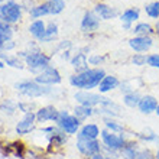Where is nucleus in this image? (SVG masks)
Returning a JSON list of instances; mask_svg holds the SVG:
<instances>
[{
  "instance_id": "obj_1",
  "label": "nucleus",
  "mask_w": 159,
  "mask_h": 159,
  "mask_svg": "<svg viewBox=\"0 0 159 159\" xmlns=\"http://www.w3.org/2000/svg\"><path fill=\"white\" fill-rule=\"evenodd\" d=\"M107 75L104 68H90L87 71L80 72V74H71L68 78L70 85L77 90H85V91H93L94 88L100 85L101 80Z\"/></svg>"
},
{
  "instance_id": "obj_2",
  "label": "nucleus",
  "mask_w": 159,
  "mask_h": 159,
  "mask_svg": "<svg viewBox=\"0 0 159 159\" xmlns=\"http://www.w3.org/2000/svg\"><path fill=\"white\" fill-rule=\"evenodd\" d=\"M13 88H15L20 96L29 97V98H38V97H43V96H51V94L55 91L54 87H51V85H42V84L36 83L35 78L16 81V83L13 84Z\"/></svg>"
},
{
  "instance_id": "obj_3",
  "label": "nucleus",
  "mask_w": 159,
  "mask_h": 159,
  "mask_svg": "<svg viewBox=\"0 0 159 159\" xmlns=\"http://www.w3.org/2000/svg\"><path fill=\"white\" fill-rule=\"evenodd\" d=\"M100 140L103 145V152L106 155H120V151L126 145L129 139L126 138V133H113L107 129H101Z\"/></svg>"
},
{
  "instance_id": "obj_4",
  "label": "nucleus",
  "mask_w": 159,
  "mask_h": 159,
  "mask_svg": "<svg viewBox=\"0 0 159 159\" xmlns=\"http://www.w3.org/2000/svg\"><path fill=\"white\" fill-rule=\"evenodd\" d=\"M51 59H52V55L45 54L41 49H34V51L26 49V57L23 59V62H25L26 68L32 74L38 75V74H41L43 70H46L51 65Z\"/></svg>"
},
{
  "instance_id": "obj_5",
  "label": "nucleus",
  "mask_w": 159,
  "mask_h": 159,
  "mask_svg": "<svg viewBox=\"0 0 159 159\" xmlns=\"http://www.w3.org/2000/svg\"><path fill=\"white\" fill-rule=\"evenodd\" d=\"M23 16V6L16 0H7L6 3L0 4V20L9 25H16L22 20Z\"/></svg>"
},
{
  "instance_id": "obj_6",
  "label": "nucleus",
  "mask_w": 159,
  "mask_h": 159,
  "mask_svg": "<svg viewBox=\"0 0 159 159\" xmlns=\"http://www.w3.org/2000/svg\"><path fill=\"white\" fill-rule=\"evenodd\" d=\"M55 125L58 126L62 132H65L68 136H74V134L77 136V133L80 132L81 126H83V121H80L70 110L62 109L59 110L58 120H57Z\"/></svg>"
},
{
  "instance_id": "obj_7",
  "label": "nucleus",
  "mask_w": 159,
  "mask_h": 159,
  "mask_svg": "<svg viewBox=\"0 0 159 159\" xmlns=\"http://www.w3.org/2000/svg\"><path fill=\"white\" fill-rule=\"evenodd\" d=\"M68 139H70V136L57 126L54 132L46 136V146L43 149L45 155H52V153H57V152H62L64 146L68 143Z\"/></svg>"
},
{
  "instance_id": "obj_8",
  "label": "nucleus",
  "mask_w": 159,
  "mask_h": 159,
  "mask_svg": "<svg viewBox=\"0 0 159 159\" xmlns=\"http://www.w3.org/2000/svg\"><path fill=\"white\" fill-rule=\"evenodd\" d=\"M107 97L100 94V93L94 91H85V90H77L74 93V100L77 101V104L87 106V107H93L96 109L98 106H101L106 101Z\"/></svg>"
},
{
  "instance_id": "obj_9",
  "label": "nucleus",
  "mask_w": 159,
  "mask_h": 159,
  "mask_svg": "<svg viewBox=\"0 0 159 159\" xmlns=\"http://www.w3.org/2000/svg\"><path fill=\"white\" fill-rule=\"evenodd\" d=\"M36 125H38V121H36V114H35V111L25 113L16 121V125H15V133H16L19 138L28 136V134H30L36 129Z\"/></svg>"
},
{
  "instance_id": "obj_10",
  "label": "nucleus",
  "mask_w": 159,
  "mask_h": 159,
  "mask_svg": "<svg viewBox=\"0 0 159 159\" xmlns=\"http://www.w3.org/2000/svg\"><path fill=\"white\" fill-rule=\"evenodd\" d=\"M75 148L78 153L84 159H90L96 153L103 152V145H101L100 139H97V140H81V139H77Z\"/></svg>"
},
{
  "instance_id": "obj_11",
  "label": "nucleus",
  "mask_w": 159,
  "mask_h": 159,
  "mask_svg": "<svg viewBox=\"0 0 159 159\" xmlns=\"http://www.w3.org/2000/svg\"><path fill=\"white\" fill-rule=\"evenodd\" d=\"M101 19L96 15L94 10H85L81 17V23H80V30L85 35H91L100 29Z\"/></svg>"
},
{
  "instance_id": "obj_12",
  "label": "nucleus",
  "mask_w": 159,
  "mask_h": 159,
  "mask_svg": "<svg viewBox=\"0 0 159 159\" xmlns=\"http://www.w3.org/2000/svg\"><path fill=\"white\" fill-rule=\"evenodd\" d=\"M35 81L42 85H51V87H54V85H58V84L62 83V75H61V72L57 67H49L43 70L41 74L38 75H35Z\"/></svg>"
},
{
  "instance_id": "obj_13",
  "label": "nucleus",
  "mask_w": 159,
  "mask_h": 159,
  "mask_svg": "<svg viewBox=\"0 0 159 159\" xmlns=\"http://www.w3.org/2000/svg\"><path fill=\"white\" fill-rule=\"evenodd\" d=\"M94 114L101 116V119L103 117H114V119H117V117H120L121 116V106L117 104L116 101H113L111 98L107 97L103 104L94 109Z\"/></svg>"
},
{
  "instance_id": "obj_14",
  "label": "nucleus",
  "mask_w": 159,
  "mask_h": 159,
  "mask_svg": "<svg viewBox=\"0 0 159 159\" xmlns=\"http://www.w3.org/2000/svg\"><path fill=\"white\" fill-rule=\"evenodd\" d=\"M129 48L136 54H146L153 48V36H132L127 41Z\"/></svg>"
},
{
  "instance_id": "obj_15",
  "label": "nucleus",
  "mask_w": 159,
  "mask_h": 159,
  "mask_svg": "<svg viewBox=\"0 0 159 159\" xmlns=\"http://www.w3.org/2000/svg\"><path fill=\"white\" fill-rule=\"evenodd\" d=\"M88 51H90V48H84L83 51H80V52L72 55L71 61H70V65L74 70V74H80V72H84L91 68L88 65V55L85 54Z\"/></svg>"
},
{
  "instance_id": "obj_16",
  "label": "nucleus",
  "mask_w": 159,
  "mask_h": 159,
  "mask_svg": "<svg viewBox=\"0 0 159 159\" xmlns=\"http://www.w3.org/2000/svg\"><path fill=\"white\" fill-rule=\"evenodd\" d=\"M36 121L38 123H46V121H54L57 123L58 120V116H59V110L55 107L54 104H46V106H42L39 107L36 111Z\"/></svg>"
},
{
  "instance_id": "obj_17",
  "label": "nucleus",
  "mask_w": 159,
  "mask_h": 159,
  "mask_svg": "<svg viewBox=\"0 0 159 159\" xmlns=\"http://www.w3.org/2000/svg\"><path fill=\"white\" fill-rule=\"evenodd\" d=\"M93 10L96 12V15L100 17L101 20H111V19H116V17L120 16V12H119L117 9L104 3V2H97L94 4Z\"/></svg>"
},
{
  "instance_id": "obj_18",
  "label": "nucleus",
  "mask_w": 159,
  "mask_h": 159,
  "mask_svg": "<svg viewBox=\"0 0 159 159\" xmlns=\"http://www.w3.org/2000/svg\"><path fill=\"white\" fill-rule=\"evenodd\" d=\"M100 133L101 129L97 123H83L80 132L77 133V139H81V140H97L100 139Z\"/></svg>"
},
{
  "instance_id": "obj_19",
  "label": "nucleus",
  "mask_w": 159,
  "mask_h": 159,
  "mask_svg": "<svg viewBox=\"0 0 159 159\" xmlns=\"http://www.w3.org/2000/svg\"><path fill=\"white\" fill-rule=\"evenodd\" d=\"M158 104H159V101L155 96H152V94H143L140 101H139L138 110L142 114H146L148 116V114L155 113L156 109H158Z\"/></svg>"
},
{
  "instance_id": "obj_20",
  "label": "nucleus",
  "mask_w": 159,
  "mask_h": 159,
  "mask_svg": "<svg viewBox=\"0 0 159 159\" xmlns=\"http://www.w3.org/2000/svg\"><path fill=\"white\" fill-rule=\"evenodd\" d=\"M120 83H121V81L116 75H113V74H107L104 78L101 80L100 85L97 87V91L104 96V94H107V93L117 90V88L120 87Z\"/></svg>"
},
{
  "instance_id": "obj_21",
  "label": "nucleus",
  "mask_w": 159,
  "mask_h": 159,
  "mask_svg": "<svg viewBox=\"0 0 159 159\" xmlns=\"http://www.w3.org/2000/svg\"><path fill=\"white\" fill-rule=\"evenodd\" d=\"M140 151V142L136 139H129L123 149L120 151V158L121 159H134L138 152Z\"/></svg>"
},
{
  "instance_id": "obj_22",
  "label": "nucleus",
  "mask_w": 159,
  "mask_h": 159,
  "mask_svg": "<svg viewBox=\"0 0 159 159\" xmlns=\"http://www.w3.org/2000/svg\"><path fill=\"white\" fill-rule=\"evenodd\" d=\"M9 151H10V156L15 159H25L26 152H28V146L25 145L23 140L16 139V140H10L9 142Z\"/></svg>"
},
{
  "instance_id": "obj_23",
  "label": "nucleus",
  "mask_w": 159,
  "mask_h": 159,
  "mask_svg": "<svg viewBox=\"0 0 159 159\" xmlns=\"http://www.w3.org/2000/svg\"><path fill=\"white\" fill-rule=\"evenodd\" d=\"M58 35H59V28L57 25V22L51 20L46 23V30H45V35L39 39V43H51V42H55L58 39Z\"/></svg>"
},
{
  "instance_id": "obj_24",
  "label": "nucleus",
  "mask_w": 159,
  "mask_h": 159,
  "mask_svg": "<svg viewBox=\"0 0 159 159\" xmlns=\"http://www.w3.org/2000/svg\"><path fill=\"white\" fill-rule=\"evenodd\" d=\"M119 19H120L121 23H130V25H134V23H138L139 19H140V9L139 7L125 9V10L120 13Z\"/></svg>"
},
{
  "instance_id": "obj_25",
  "label": "nucleus",
  "mask_w": 159,
  "mask_h": 159,
  "mask_svg": "<svg viewBox=\"0 0 159 159\" xmlns=\"http://www.w3.org/2000/svg\"><path fill=\"white\" fill-rule=\"evenodd\" d=\"M132 34H133V36H153L155 28L149 22H138L133 25Z\"/></svg>"
},
{
  "instance_id": "obj_26",
  "label": "nucleus",
  "mask_w": 159,
  "mask_h": 159,
  "mask_svg": "<svg viewBox=\"0 0 159 159\" xmlns=\"http://www.w3.org/2000/svg\"><path fill=\"white\" fill-rule=\"evenodd\" d=\"M45 30H46V23L42 20V19L32 20V22H30V25H29V28H28L29 35L34 39H36V41H39V39L45 35Z\"/></svg>"
},
{
  "instance_id": "obj_27",
  "label": "nucleus",
  "mask_w": 159,
  "mask_h": 159,
  "mask_svg": "<svg viewBox=\"0 0 159 159\" xmlns=\"http://www.w3.org/2000/svg\"><path fill=\"white\" fill-rule=\"evenodd\" d=\"M0 61H3L4 65L12 67L15 70H23L25 68L23 59H20L17 55H10V54H6V52H0Z\"/></svg>"
},
{
  "instance_id": "obj_28",
  "label": "nucleus",
  "mask_w": 159,
  "mask_h": 159,
  "mask_svg": "<svg viewBox=\"0 0 159 159\" xmlns=\"http://www.w3.org/2000/svg\"><path fill=\"white\" fill-rule=\"evenodd\" d=\"M28 15H29V17L34 19V20H38L41 17L49 15L48 3H46V2H42V3H38V4H35V6H32V7L28 10Z\"/></svg>"
},
{
  "instance_id": "obj_29",
  "label": "nucleus",
  "mask_w": 159,
  "mask_h": 159,
  "mask_svg": "<svg viewBox=\"0 0 159 159\" xmlns=\"http://www.w3.org/2000/svg\"><path fill=\"white\" fill-rule=\"evenodd\" d=\"M103 125H104V129L113 132V133H126V126L119 121L117 119L114 117H103Z\"/></svg>"
},
{
  "instance_id": "obj_30",
  "label": "nucleus",
  "mask_w": 159,
  "mask_h": 159,
  "mask_svg": "<svg viewBox=\"0 0 159 159\" xmlns=\"http://www.w3.org/2000/svg\"><path fill=\"white\" fill-rule=\"evenodd\" d=\"M72 114L78 119L80 121H85L88 120L90 117L94 116V109L93 107H87V106H81V104H77L74 109H72Z\"/></svg>"
},
{
  "instance_id": "obj_31",
  "label": "nucleus",
  "mask_w": 159,
  "mask_h": 159,
  "mask_svg": "<svg viewBox=\"0 0 159 159\" xmlns=\"http://www.w3.org/2000/svg\"><path fill=\"white\" fill-rule=\"evenodd\" d=\"M17 109V101H15L13 98H3V100L0 101V113L4 114V116H13V114L16 113Z\"/></svg>"
},
{
  "instance_id": "obj_32",
  "label": "nucleus",
  "mask_w": 159,
  "mask_h": 159,
  "mask_svg": "<svg viewBox=\"0 0 159 159\" xmlns=\"http://www.w3.org/2000/svg\"><path fill=\"white\" fill-rule=\"evenodd\" d=\"M13 34H15L13 26L0 20V51H2V46L4 45V42L10 41L13 38Z\"/></svg>"
},
{
  "instance_id": "obj_33",
  "label": "nucleus",
  "mask_w": 159,
  "mask_h": 159,
  "mask_svg": "<svg viewBox=\"0 0 159 159\" xmlns=\"http://www.w3.org/2000/svg\"><path fill=\"white\" fill-rule=\"evenodd\" d=\"M134 138H136V140H139V142H145V143L158 142L159 143V136L151 129H145V130H142V132L134 133Z\"/></svg>"
},
{
  "instance_id": "obj_34",
  "label": "nucleus",
  "mask_w": 159,
  "mask_h": 159,
  "mask_svg": "<svg viewBox=\"0 0 159 159\" xmlns=\"http://www.w3.org/2000/svg\"><path fill=\"white\" fill-rule=\"evenodd\" d=\"M140 98H142V94L139 91L127 93V94H123V104L127 109H138Z\"/></svg>"
},
{
  "instance_id": "obj_35",
  "label": "nucleus",
  "mask_w": 159,
  "mask_h": 159,
  "mask_svg": "<svg viewBox=\"0 0 159 159\" xmlns=\"http://www.w3.org/2000/svg\"><path fill=\"white\" fill-rule=\"evenodd\" d=\"M46 3H48V7H49V15H52V16H57L59 13H62L67 7L65 0H46Z\"/></svg>"
},
{
  "instance_id": "obj_36",
  "label": "nucleus",
  "mask_w": 159,
  "mask_h": 159,
  "mask_svg": "<svg viewBox=\"0 0 159 159\" xmlns=\"http://www.w3.org/2000/svg\"><path fill=\"white\" fill-rule=\"evenodd\" d=\"M143 10H145L148 17L158 20L159 19V0H153L151 3H146L145 7H143Z\"/></svg>"
},
{
  "instance_id": "obj_37",
  "label": "nucleus",
  "mask_w": 159,
  "mask_h": 159,
  "mask_svg": "<svg viewBox=\"0 0 159 159\" xmlns=\"http://www.w3.org/2000/svg\"><path fill=\"white\" fill-rule=\"evenodd\" d=\"M107 57L103 54H91L88 55V65H93V68H100V65L104 64Z\"/></svg>"
},
{
  "instance_id": "obj_38",
  "label": "nucleus",
  "mask_w": 159,
  "mask_h": 159,
  "mask_svg": "<svg viewBox=\"0 0 159 159\" xmlns=\"http://www.w3.org/2000/svg\"><path fill=\"white\" fill-rule=\"evenodd\" d=\"M17 109L22 113H30V111H36V103L35 101H17Z\"/></svg>"
},
{
  "instance_id": "obj_39",
  "label": "nucleus",
  "mask_w": 159,
  "mask_h": 159,
  "mask_svg": "<svg viewBox=\"0 0 159 159\" xmlns=\"http://www.w3.org/2000/svg\"><path fill=\"white\" fill-rule=\"evenodd\" d=\"M134 159H156L155 156V151L152 148H140V151L138 152V155Z\"/></svg>"
},
{
  "instance_id": "obj_40",
  "label": "nucleus",
  "mask_w": 159,
  "mask_h": 159,
  "mask_svg": "<svg viewBox=\"0 0 159 159\" xmlns=\"http://www.w3.org/2000/svg\"><path fill=\"white\" fill-rule=\"evenodd\" d=\"M146 54H136L134 52L132 57H130V62L134 67H145L146 65Z\"/></svg>"
},
{
  "instance_id": "obj_41",
  "label": "nucleus",
  "mask_w": 159,
  "mask_h": 159,
  "mask_svg": "<svg viewBox=\"0 0 159 159\" xmlns=\"http://www.w3.org/2000/svg\"><path fill=\"white\" fill-rule=\"evenodd\" d=\"M134 80H127V81H121L120 83V91L121 94H127V93H133L138 91V88L134 87Z\"/></svg>"
},
{
  "instance_id": "obj_42",
  "label": "nucleus",
  "mask_w": 159,
  "mask_h": 159,
  "mask_svg": "<svg viewBox=\"0 0 159 159\" xmlns=\"http://www.w3.org/2000/svg\"><path fill=\"white\" fill-rule=\"evenodd\" d=\"M146 65L153 70H159V54H148L146 57Z\"/></svg>"
},
{
  "instance_id": "obj_43",
  "label": "nucleus",
  "mask_w": 159,
  "mask_h": 159,
  "mask_svg": "<svg viewBox=\"0 0 159 159\" xmlns=\"http://www.w3.org/2000/svg\"><path fill=\"white\" fill-rule=\"evenodd\" d=\"M71 41H61L58 42V45H57V51H61V52H64V51H70L71 49Z\"/></svg>"
},
{
  "instance_id": "obj_44",
  "label": "nucleus",
  "mask_w": 159,
  "mask_h": 159,
  "mask_svg": "<svg viewBox=\"0 0 159 159\" xmlns=\"http://www.w3.org/2000/svg\"><path fill=\"white\" fill-rule=\"evenodd\" d=\"M16 48V42L13 41V39H10V41L4 42V45L2 46V51L0 52H9V51H12Z\"/></svg>"
},
{
  "instance_id": "obj_45",
  "label": "nucleus",
  "mask_w": 159,
  "mask_h": 159,
  "mask_svg": "<svg viewBox=\"0 0 159 159\" xmlns=\"http://www.w3.org/2000/svg\"><path fill=\"white\" fill-rule=\"evenodd\" d=\"M46 159H67L62 155V152H57V153H52V155H46Z\"/></svg>"
},
{
  "instance_id": "obj_46",
  "label": "nucleus",
  "mask_w": 159,
  "mask_h": 159,
  "mask_svg": "<svg viewBox=\"0 0 159 159\" xmlns=\"http://www.w3.org/2000/svg\"><path fill=\"white\" fill-rule=\"evenodd\" d=\"M70 54H71L70 51H64V52H61V58H62L64 61H71L72 57Z\"/></svg>"
},
{
  "instance_id": "obj_47",
  "label": "nucleus",
  "mask_w": 159,
  "mask_h": 159,
  "mask_svg": "<svg viewBox=\"0 0 159 159\" xmlns=\"http://www.w3.org/2000/svg\"><path fill=\"white\" fill-rule=\"evenodd\" d=\"M121 29L123 30H130V32H132L133 25H130V23H121Z\"/></svg>"
},
{
  "instance_id": "obj_48",
  "label": "nucleus",
  "mask_w": 159,
  "mask_h": 159,
  "mask_svg": "<svg viewBox=\"0 0 159 159\" xmlns=\"http://www.w3.org/2000/svg\"><path fill=\"white\" fill-rule=\"evenodd\" d=\"M153 28H155V36L159 39V19L155 22V25H153Z\"/></svg>"
},
{
  "instance_id": "obj_49",
  "label": "nucleus",
  "mask_w": 159,
  "mask_h": 159,
  "mask_svg": "<svg viewBox=\"0 0 159 159\" xmlns=\"http://www.w3.org/2000/svg\"><path fill=\"white\" fill-rule=\"evenodd\" d=\"M104 153H103V152H100V153H96V155L94 156H91V158L90 159H104Z\"/></svg>"
},
{
  "instance_id": "obj_50",
  "label": "nucleus",
  "mask_w": 159,
  "mask_h": 159,
  "mask_svg": "<svg viewBox=\"0 0 159 159\" xmlns=\"http://www.w3.org/2000/svg\"><path fill=\"white\" fill-rule=\"evenodd\" d=\"M155 156H156V159H159V143H158V148H156V151H155Z\"/></svg>"
},
{
  "instance_id": "obj_51",
  "label": "nucleus",
  "mask_w": 159,
  "mask_h": 159,
  "mask_svg": "<svg viewBox=\"0 0 159 159\" xmlns=\"http://www.w3.org/2000/svg\"><path fill=\"white\" fill-rule=\"evenodd\" d=\"M4 67H6V65H4V62H3V61H0V70H3Z\"/></svg>"
},
{
  "instance_id": "obj_52",
  "label": "nucleus",
  "mask_w": 159,
  "mask_h": 159,
  "mask_svg": "<svg viewBox=\"0 0 159 159\" xmlns=\"http://www.w3.org/2000/svg\"><path fill=\"white\" fill-rule=\"evenodd\" d=\"M155 114H156V116H159V104H158V109H156V111H155Z\"/></svg>"
},
{
  "instance_id": "obj_53",
  "label": "nucleus",
  "mask_w": 159,
  "mask_h": 159,
  "mask_svg": "<svg viewBox=\"0 0 159 159\" xmlns=\"http://www.w3.org/2000/svg\"><path fill=\"white\" fill-rule=\"evenodd\" d=\"M7 0H0V4H3V3H6Z\"/></svg>"
}]
</instances>
